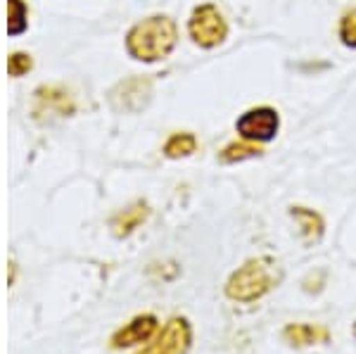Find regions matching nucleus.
I'll return each instance as SVG.
<instances>
[{"instance_id":"1","label":"nucleus","mask_w":356,"mask_h":354,"mask_svg":"<svg viewBox=\"0 0 356 354\" xmlns=\"http://www.w3.org/2000/svg\"><path fill=\"white\" fill-rule=\"evenodd\" d=\"M178 43V26L171 17L152 15L138 22L126 33V50L138 62H159L171 55Z\"/></svg>"},{"instance_id":"2","label":"nucleus","mask_w":356,"mask_h":354,"mask_svg":"<svg viewBox=\"0 0 356 354\" xmlns=\"http://www.w3.org/2000/svg\"><path fill=\"white\" fill-rule=\"evenodd\" d=\"M283 281V269L271 257H257L231 273L226 283V295L235 302H254Z\"/></svg>"},{"instance_id":"3","label":"nucleus","mask_w":356,"mask_h":354,"mask_svg":"<svg viewBox=\"0 0 356 354\" xmlns=\"http://www.w3.org/2000/svg\"><path fill=\"white\" fill-rule=\"evenodd\" d=\"M188 33L195 45L209 50L226 41L228 22L214 3H202L193 10L191 19H188Z\"/></svg>"},{"instance_id":"4","label":"nucleus","mask_w":356,"mask_h":354,"mask_svg":"<svg viewBox=\"0 0 356 354\" xmlns=\"http://www.w3.org/2000/svg\"><path fill=\"white\" fill-rule=\"evenodd\" d=\"M280 129V117L273 107L261 105V107H252L247 110L243 117L235 122V131L240 134L243 140H252V143H268L275 138Z\"/></svg>"},{"instance_id":"5","label":"nucleus","mask_w":356,"mask_h":354,"mask_svg":"<svg viewBox=\"0 0 356 354\" xmlns=\"http://www.w3.org/2000/svg\"><path fill=\"white\" fill-rule=\"evenodd\" d=\"M191 342H193L191 323H188V319L176 316L159 330V335L145 350H140L138 354H188Z\"/></svg>"},{"instance_id":"6","label":"nucleus","mask_w":356,"mask_h":354,"mask_svg":"<svg viewBox=\"0 0 356 354\" xmlns=\"http://www.w3.org/2000/svg\"><path fill=\"white\" fill-rule=\"evenodd\" d=\"M152 95V81L147 77H134L124 79L122 83H117L110 93L112 107L119 112H140L147 107Z\"/></svg>"},{"instance_id":"7","label":"nucleus","mask_w":356,"mask_h":354,"mask_svg":"<svg viewBox=\"0 0 356 354\" xmlns=\"http://www.w3.org/2000/svg\"><path fill=\"white\" fill-rule=\"evenodd\" d=\"M38 119L50 117H67L74 112V100L67 88L62 86H41L36 90V105H33Z\"/></svg>"},{"instance_id":"8","label":"nucleus","mask_w":356,"mask_h":354,"mask_svg":"<svg viewBox=\"0 0 356 354\" xmlns=\"http://www.w3.org/2000/svg\"><path fill=\"white\" fill-rule=\"evenodd\" d=\"M157 330V319L152 314H143V316H136L131 323H126L124 328H119L117 333L112 335V347L114 350H122V347H134L140 345V342H147Z\"/></svg>"},{"instance_id":"9","label":"nucleus","mask_w":356,"mask_h":354,"mask_svg":"<svg viewBox=\"0 0 356 354\" xmlns=\"http://www.w3.org/2000/svg\"><path fill=\"white\" fill-rule=\"evenodd\" d=\"M290 214L295 216V221L300 224V231H302V238L307 245H314L323 238V219H321L318 212L314 209H307V207H292Z\"/></svg>"},{"instance_id":"10","label":"nucleus","mask_w":356,"mask_h":354,"mask_svg":"<svg viewBox=\"0 0 356 354\" xmlns=\"http://www.w3.org/2000/svg\"><path fill=\"white\" fill-rule=\"evenodd\" d=\"M283 335L290 345H297V347L316 345V342H328L330 338V333L323 326H312V323H292V326L285 328Z\"/></svg>"},{"instance_id":"11","label":"nucleus","mask_w":356,"mask_h":354,"mask_svg":"<svg viewBox=\"0 0 356 354\" xmlns=\"http://www.w3.org/2000/svg\"><path fill=\"white\" fill-rule=\"evenodd\" d=\"M145 219H147V204L145 202H136L134 207L124 209V212H119L117 216H114L112 228H114V233H117L119 238H124V236H129L134 228L140 226Z\"/></svg>"},{"instance_id":"12","label":"nucleus","mask_w":356,"mask_h":354,"mask_svg":"<svg viewBox=\"0 0 356 354\" xmlns=\"http://www.w3.org/2000/svg\"><path fill=\"white\" fill-rule=\"evenodd\" d=\"M261 155V145L252 140H240V143H231L221 150L219 159L223 164H235V162H245V159L259 157Z\"/></svg>"},{"instance_id":"13","label":"nucleus","mask_w":356,"mask_h":354,"mask_svg":"<svg viewBox=\"0 0 356 354\" xmlns=\"http://www.w3.org/2000/svg\"><path fill=\"white\" fill-rule=\"evenodd\" d=\"M197 150V138L188 131H181V134L169 136V140L164 143V155L169 159H181L188 157Z\"/></svg>"},{"instance_id":"14","label":"nucleus","mask_w":356,"mask_h":354,"mask_svg":"<svg viewBox=\"0 0 356 354\" xmlns=\"http://www.w3.org/2000/svg\"><path fill=\"white\" fill-rule=\"evenodd\" d=\"M29 8L24 0H8V31L17 36L29 24Z\"/></svg>"},{"instance_id":"15","label":"nucleus","mask_w":356,"mask_h":354,"mask_svg":"<svg viewBox=\"0 0 356 354\" xmlns=\"http://www.w3.org/2000/svg\"><path fill=\"white\" fill-rule=\"evenodd\" d=\"M337 33H340L342 45H347V48H356V8L347 10V13L342 15Z\"/></svg>"},{"instance_id":"16","label":"nucleus","mask_w":356,"mask_h":354,"mask_svg":"<svg viewBox=\"0 0 356 354\" xmlns=\"http://www.w3.org/2000/svg\"><path fill=\"white\" fill-rule=\"evenodd\" d=\"M31 67H33V60H31V55H26V53H13L8 60L10 77H24Z\"/></svg>"}]
</instances>
